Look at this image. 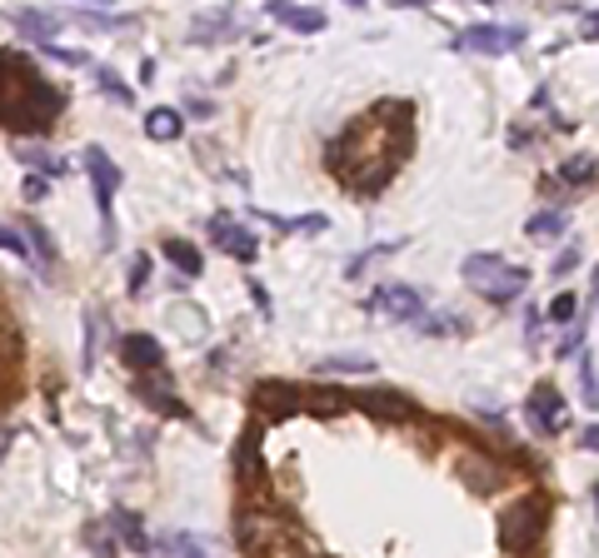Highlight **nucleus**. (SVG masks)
<instances>
[{
  "label": "nucleus",
  "mask_w": 599,
  "mask_h": 558,
  "mask_svg": "<svg viewBox=\"0 0 599 558\" xmlns=\"http://www.w3.org/2000/svg\"><path fill=\"white\" fill-rule=\"evenodd\" d=\"M565 180H589V175H595V160H589V155H579V160H565Z\"/></svg>",
  "instance_id": "obj_24"
},
{
  "label": "nucleus",
  "mask_w": 599,
  "mask_h": 558,
  "mask_svg": "<svg viewBox=\"0 0 599 558\" xmlns=\"http://www.w3.org/2000/svg\"><path fill=\"white\" fill-rule=\"evenodd\" d=\"M210 239H215V245L225 249V255H235V259H255V249H260V245H255L251 230H240L235 220H225V215L210 220Z\"/></svg>",
  "instance_id": "obj_8"
},
{
  "label": "nucleus",
  "mask_w": 599,
  "mask_h": 558,
  "mask_svg": "<svg viewBox=\"0 0 599 558\" xmlns=\"http://www.w3.org/2000/svg\"><path fill=\"white\" fill-rule=\"evenodd\" d=\"M145 279H151V259L141 255V259H135V265H131V290H135V294L145 290Z\"/></svg>",
  "instance_id": "obj_27"
},
{
  "label": "nucleus",
  "mask_w": 599,
  "mask_h": 558,
  "mask_svg": "<svg viewBox=\"0 0 599 558\" xmlns=\"http://www.w3.org/2000/svg\"><path fill=\"white\" fill-rule=\"evenodd\" d=\"M60 105H66V90L51 86V80L41 76H25V86L11 76V90H5V125L15 130V135H25V130H51V120L60 115Z\"/></svg>",
  "instance_id": "obj_1"
},
{
  "label": "nucleus",
  "mask_w": 599,
  "mask_h": 558,
  "mask_svg": "<svg viewBox=\"0 0 599 558\" xmlns=\"http://www.w3.org/2000/svg\"><path fill=\"white\" fill-rule=\"evenodd\" d=\"M120 359H125L135 375H160L165 369V349L151 334H125V339H120Z\"/></svg>",
  "instance_id": "obj_7"
},
{
  "label": "nucleus",
  "mask_w": 599,
  "mask_h": 558,
  "mask_svg": "<svg viewBox=\"0 0 599 558\" xmlns=\"http://www.w3.org/2000/svg\"><path fill=\"white\" fill-rule=\"evenodd\" d=\"M524 41L520 25H469V31L455 35L459 51H479V55H504Z\"/></svg>",
  "instance_id": "obj_4"
},
{
  "label": "nucleus",
  "mask_w": 599,
  "mask_h": 558,
  "mask_svg": "<svg viewBox=\"0 0 599 558\" xmlns=\"http://www.w3.org/2000/svg\"><path fill=\"white\" fill-rule=\"evenodd\" d=\"M270 15L280 25H290V31H306V35H315V31H325V11H310V5H290V0H270Z\"/></svg>",
  "instance_id": "obj_10"
},
{
  "label": "nucleus",
  "mask_w": 599,
  "mask_h": 558,
  "mask_svg": "<svg viewBox=\"0 0 599 558\" xmlns=\"http://www.w3.org/2000/svg\"><path fill=\"white\" fill-rule=\"evenodd\" d=\"M5 249H11V255H21V259H31V245H25V235L15 225H5Z\"/></svg>",
  "instance_id": "obj_26"
},
{
  "label": "nucleus",
  "mask_w": 599,
  "mask_h": 558,
  "mask_svg": "<svg viewBox=\"0 0 599 558\" xmlns=\"http://www.w3.org/2000/svg\"><path fill=\"white\" fill-rule=\"evenodd\" d=\"M100 90H106L110 100H120V105H131V90L115 80V70H100Z\"/></svg>",
  "instance_id": "obj_23"
},
{
  "label": "nucleus",
  "mask_w": 599,
  "mask_h": 558,
  "mask_svg": "<svg viewBox=\"0 0 599 558\" xmlns=\"http://www.w3.org/2000/svg\"><path fill=\"white\" fill-rule=\"evenodd\" d=\"M165 259H170L175 269H186V275H200L206 269V259H200V249L196 245H186V239H165Z\"/></svg>",
  "instance_id": "obj_14"
},
{
  "label": "nucleus",
  "mask_w": 599,
  "mask_h": 558,
  "mask_svg": "<svg viewBox=\"0 0 599 558\" xmlns=\"http://www.w3.org/2000/svg\"><path fill=\"white\" fill-rule=\"evenodd\" d=\"M465 284H475V290L495 304H510L524 294L530 275H524L520 265H510V259H500V255H469L465 259Z\"/></svg>",
  "instance_id": "obj_2"
},
{
  "label": "nucleus",
  "mask_w": 599,
  "mask_h": 558,
  "mask_svg": "<svg viewBox=\"0 0 599 558\" xmlns=\"http://www.w3.org/2000/svg\"><path fill=\"white\" fill-rule=\"evenodd\" d=\"M175 558H206V548H200V538L180 534V538H175Z\"/></svg>",
  "instance_id": "obj_25"
},
{
  "label": "nucleus",
  "mask_w": 599,
  "mask_h": 558,
  "mask_svg": "<svg viewBox=\"0 0 599 558\" xmlns=\"http://www.w3.org/2000/svg\"><path fill=\"white\" fill-rule=\"evenodd\" d=\"M530 418H534V429H545V434H559L569 424V409H565V399H559L555 384L530 389Z\"/></svg>",
  "instance_id": "obj_5"
},
{
  "label": "nucleus",
  "mask_w": 599,
  "mask_h": 558,
  "mask_svg": "<svg viewBox=\"0 0 599 558\" xmlns=\"http://www.w3.org/2000/svg\"><path fill=\"white\" fill-rule=\"evenodd\" d=\"M180 130H186V115L170 105H155L151 115H145V135L151 140H180Z\"/></svg>",
  "instance_id": "obj_11"
},
{
  "label": "nucleus",
  "mask_w": 599,
  "mask_h": 558,
  "mask_svg": "<svg viewBox=\"0 0 599 558\" xmlns=\"http://www.w3.org/2000/svg\"><path fill=\"white\" fill-rule=\"evenodd\" d=\"M559 230H565V215H559V210H545V215L524 220V235L530 239H550V235H559Z\"/></svg>",
  "instance_id": "obj_16"
},
{
  "label": "nucleus",
  "mask_w": 599,
  "mask_h": 558,
  "mask_svg": "<svg viewBox=\"0 0 599 558\" xmlns=\"http://www.w3.org/2000/svg\"><path fill=\"white\" fill-rule=\"evenodd\" d=\"M240 483H255V434L240 439Z\"/></svg>",
  "instance_id": "obj_20"
},
{
  "label": "nucleus",
  "mask_w": 599,
  "mask_h": 558,
  "mask_svg": "<svg viewBox=\"0 0 599 558\" xmlns=\"http://www.w3.org/2000/svg\"><path fill=\"white\" fill-rule=\"evenodd\" d=\"M575 310H579V300H575V294H555V300H550V320H559V324H565V320H575Z\"/></svg>",
  "instance_id": "obj_22"
},
{
  "label": "nucleus",
  "mask_w": 599,
  "mask_h": 558,
  "mask_svg": "<svg viewBox=\"0 0 599 558\" xmlns=\"http://www.w3.org/2000/svg\"><path fill=\"white\" fill-rule=\"evenodd\" d=\"M15 25H21L25 35H51V31H55V21H51V15H35V11L15 15Z\"/></svg>",
  "instance_id": "obj_21"
},
{
  "label": "nucleus",
  "mask_w": 599,
  "mask_h": 558,
  "mask_svg": "<svg viewBox=\"0 0 599 558\" xmlns=\"http://www.w3.org/2000/svg\"><path fill=\"white\" fill-rule=\"evenodd\" d=\"M579 444H585V449H589V454H599V424H589V429H585V434H579Z\"/></svg>",
  "instance_id": "obj_28"
},
{
  "label": "nucleus",
  "mask_w": 599,
  "mask_h": 558,
  "mask_svg": "<svg viewBox=\"0 0 599 558\" xmlns=\"http://www.w3.org/2000/svg\"><path fill=\"white\" fill-rule=\"evenodd\" d=\"M80 538H86V548H90V554H100V558H115V534H110V524H90Z\"/></svg>",
  "instance_id": "obj_17"
},
{
  "label": "nucleus",
  "mask_w": 599,
  "mask_h": 558,
  "mask_svg": "<svg viewBox=\"0 0 599 558\" xmlns=\"http://www.w3.org/2000/svg\"><path fill=\"white\" fill-rule=\"evenodd\" d=\"M359 404H370V414H385V418H410V399L404 394H390V389H375V394H365Z\"/></svg>",
  "instance_id": "obj_13"
},
{
  "label": "nucleus",
  "mask_w": 599,
  "mask_h": 558,
  "mask_svg": "<svg viewBox=\"0 0 599 558\" xmlns=\"http://www.w3.org/2000/svg\"><path fill=\"white\" fill-rule=\"evenodd\" d=\"M141 394H145V399H151V404H155V409H165V414H180V404H175V399H170V389H165V375L145 379V384H141Z\"/></svg>",
  "instance_id": "obj_18"
},
{
  "label": "nucleus",
  "mask_w": 599,
  "mask_h": 558,
  "mask_svg": "<svg viewBox=\"0 0 599 558\" xmlns=\"http://www.w3.org/2000/svg\"><path fill=\"white\" fill-rule=\"evenodd\" d=\"M585 35H595V41H599V15H589V21H585Z\"/></svg>",
  "instance_id": "obj_30"
},
{
  "label": "nucleus",
  "mask_w": 599,
  "mask_h": 558,
  "mask_svg": "<svg viewBox=\"0 0 599 558\" xmlns=\"http://www.w3.org/2000/svg\"><path fill=\"white\" fill-rule=\"evenodd\" d=\"M540 524H545V509L534 499H514L500 514V548L504 554H530L534 538H540Z\"/></svg>",
  "instance_id": "obj_3"
},
{
  "label": "nucleus",
  "mask_w": 599,
  "mask_h": 558,
  "mask_svg": "<svg viewBox=\"0 0 599 558\" xmlns=\"http://www.w3.org/2000/svg\"><path fill=\"white\" fill-rule=\"evenodd\" d=\"M110 528L120 534V544H131V548H151V538H145V524H141V514H131V509H115L110 514Z\"/></svg>",
  "instance_id": "obj_12"
},
{
  "label": "nucleus",
  "mask_w": 599,
  "mask_h": 558,
  "mask_svg": "<svg viewBox=\"0 0 599 558\" xmlns=\"http://www.w3.org/2000/svg\"><path fill=\"white\" fill-rule=\"evenodd\" d=\"M255 404L290 409V404H300V394H295V389H285V384H260V389H255Z\"/></svg>",
  "instance_id": "obj_19"
},
{
  "label": "nucleus",
  "mask_w": 599,
  "mask_h": 558,
  "mask_svg": "<svg viewBox=\"0 0 599 558\" xmlns=\"http://www.w3.org/2000/svg\"><path fill=\"white\" fill-rule=\"evenodd\" d=\"M86 170H90V185H96L100 220H106V230H110V200H115V190H120V170L110 165V155L100 150V145H90L86 150Z\"/></svg>",
  "instance_id": "obj_6"
},
{
  "label": "nucleus",
  "mask_w": 599,
  "mask_h": 558,
  "mask_svg": "<svg viewBox=\"0 0 599 558\" xmlns=\"http://www.w3.org/2000/svg\"><path fill=\"white\" fill-rule=\"evenodd\" d=\"M375 310H385L390 320H420L425 304H420V294H414L410 284H380V290H375Z\"/></svg>",
  "instance_id": "obj_9"
},
{
  "label": "nucleus",
  "mask_w": 599,
  "mask_h": 558,
  "mask_svg": "<svg viewBox=\"0 0 599 558\" xmlns=\"http://www.w3.org/2000/svg\"><path fill=\"white\" fill-rule=\"evenodd\" d=\"M320 369L325 375H370L375 359L370 355H330V359H320Z\"/></svg>",
  "instance_id": "obj_15"
},
{
  "label": "nucleus",
  "mask_w": 599,
  "mask_h": 558,
  "mask_svg": "<svg viewBox=\"0 0 599 558\" xmlns=\"http://www.w3.org/2000/svg\"><path fill=\"white\" fill-rule=\"evenodd\" d=\"M31 239H35V249H41V255H51V239H45L41 225H31Z\"/></svg>",
  "instance_id": "obj_29"
}]
</instances>
